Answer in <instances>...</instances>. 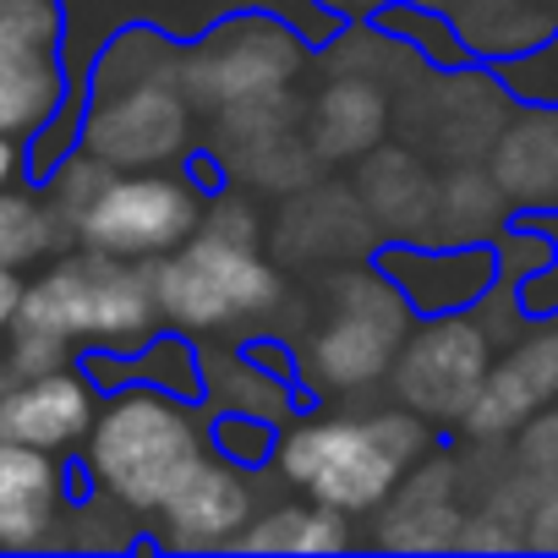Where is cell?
<instances>
[{
	"label": "cell",
	"mask_w": 558,
	"mask_h": 558,
	"mask_svg": "<svg viewBox=\"0 0 558 558\" xmlns=\"http://www.w3.org/2000/svg\"><path fill=\"white\" fill-rule=\"evenodd\" d=\"M427 449V433L416 416L389 411L367 422H307L279 438V471L313 493V504H329L340 514L378 509L400 487L405 465Z\"/></svg>",
	"instance_id": "1"
},
{
	"label": "cell",
	"mask_w": 558,
	"mask_h": 558,
	"mask_svg": "<svg viewBox=\"0 0 558 558\" xmlns=\"http://www.w3.org/2000/svg\"><path fill=\"white\" fill-rule=\"evenodd\" d=\"M88 465L126 509H165V498L203 465V438L175 400L132 389L94 422Z\"/></svg>",
	"instance_id": "2"
},
{
	"label": "cell",
	"mask_w": 558,
	"mask_h": 558,
	"mask_svg": "<svg viewBox=\"0 0 558 558\" xmlns=\"http://www.w3.org/2000/svg\"><path fill=\"white\" fill-rule=\"evenodd\" d=\"M159 302H154V268H137V257H116V252H77L66 263H56L39 286H28L17 324L28 329H50L66 340H137L154 324Z\"/></svg>",
	"instance_id": "3"
},
{
	"label": "cell",
	"mask_w": 558,
	"mask_h": 558,
	"mask_svg": "<svg viewBox=\"0 0 558 558\" xmlns=\"http://www.w3.org/2000/svg\"><path fill=\"white\" fill-rule=\"evenodd\" d=\"M154 302L181 329H219L279 302V274L252 252V241L214 235L197 225L170 257L154 263Z\"/></svg>",
	"instance_id": "4"
},
{
	"label": "cell",
	"mask_w": 558,
	"mask_h": 558,
	"mask_svg": "<svg viewBox=\"0 0 558 558\" xmlns=\"http://www.w3.org/2000/svg\"><path fill=\"white\" fill-rule=\"evenodd\" d=\"M186 143H192V105L186 83L170 66H154L126 88L99 94V105L83 121V148L116 170L170 165Z\"/></svg>",
	"instance_id": "5"
},
{
	"label": "cell",
	"mask_w": 558,
	"mask_h": 558,
	"mask_svg": "<svg viewBox=\"0 0 558 558\" xmlns=\"http://www.w3.org/2000/svg\"><path fill=\"white\" fill-rule=\"evenodd\" d=\"M405 335H411V307L405 291L395 286V274H345L340 313L313 340V367L324 384L367 389L395 367Z\"/></svg>",
	"instance_id": "6"
},
{
	"label": "cell",
	"mask_w": 558,
	"mask_h": 558,
	"mask_svg": "<svg viewBox=\"0 0 558 558\" xmlns=\"http://www.w3.org/2000/svg\"><path fill=\"white\" fill-rule=\"evenodd\" d=\"M296 72H302V39L286 23H268V17L225 23L181 61L186 94H197L203 105H219V110L286 94Z\"/></svg>",
	"instance_id": "7"
},
{
	"label": "cell",
	"mask_w": 558,
	"mask_h": 558,
	"mask_svg": "<svg viewBox=\"0 0 558 558\" xmlns=\"http://www.w3.org/2000/svg\"><path fill=\"white\" fill-rule=\"evenodd\" d=\"M203 203L175 175H110V186L83 208L77 235L116 257H159L197 235Z\"/></svg>",
	"instance_id": "8"
},
{
	"label": "cell",
	"mask_w": 558,
	"mask_h": 558,
	"mask_svg": "<svg viewBox=\"0 0 558 558\" xmlns=\"http://www.w3.org/2000/svg\"><path fill=\"white\" fill-rule=\"evenodd\" d=\"M493 373L487 335L471 318H438L422 335H405L395 356V395L433 422H460Z\"/></svg>",
	"instance_id": "9"
},
{
	"label": "cell",
	"mask_w": 558,
	"mask_h": 558,
	"mask_svg": "<svg viewBox=\"0 0 558 558\" xmlns=\"http://www.w3.org/2000/svg\"><path fill=\"white\" fill-rule=\"evenodd\" d=\"M83 433H94V395L77 373L61 367V373L23 378L17 389H0V438L7 444L61 449Z\"/></svg>",
	"instance_id": "10"
},
{
	"label": "cell",
	"mask_w": 558,
	"mask_h": 558,
	"mask_svg": "<svg viewBox=\"0 0 558 558\" xmlns=\"http://www.w3.org/2000/svg\"><path fill=\"white\" fill-rule=\"evenodd\" d=\"M252 520L246 482L230 465L203 460L170 498H165V536L170 547H230Z\"/></svg>",
	"instance_id": "11"
},
{
	"label": "cell",
	"mask_w": 558,
	"mask_h": 558,
	"mask_svg": "<svg viewBox=\"0 0 558 558\" xmlns=\"http://www.w3.org/2000/svg\"><path fill=\"white\" fill-rule=\"evenodd\" d=\"M362 203L367 214L405 241H433V208H438V181L433 170L405 154V148H373L362 165Z\"/></svg>",
	"instance_id": "12"
},
{
	"label": "cell",
	"mask_w": 558,
	"mask_h": 558,
	"mask_svg": "<svg viewBox=\"0 0 558 558\" xmlns=\"http://www.w3.org/2000/svg\"><path fill=\"white\" fill-rule=\"evenodd\" d=\"M61 509V482L50 449L0 438V547H34L50 536Z\"/></svg>",
	"instance_id": "13"
},
{
	"label": "cell",
	"mask_w": 558,
	"mask_h": 558,
	"mask_svg": "<svg viewBox=\"0 0 558 558\" xmlns=\"http://www.w3.org/2000/svg\"><path fill=\"white\" fill-rule=\"evenodd\" d=\"M460 520H465V514L454 509V465H449V460H433V465H422L405 487L389 493L378 542H384V547H411V553L454 547Z\"/></svg>",
	"instance_id": "14"
},
{
	"label": "cell",
	"mask_w": 558,
	"mask_h": 558,
	"mask_svg": "<svg viewBox=\"0 0 558 558\" xmlns=\"http://www.w3.org/2000/svg\"><path fill=\"white\" fill-rule=\"evenodd\" d=\"M373 225L378 219L367 214L362 192L324 186V192H307V197L286 203L279 246L296 252V257H345V252H362L373 241Z\"/></svg>",
	"instance_id": "15"
},
{
	"label": "cell",
	"mask_w": 558,
	"mask_h": 558,
	"mask_svg": "<svg viewBox=\"0 0 558 558\" xmlns=\"http://www.w3.org/2000/svg\"><path fill=\"white\" fill-rule=\"evenodd\" d=\"M389 132V99L373 77H335L313 110V148L324 165H340V159H362L384 143Z\"/></svg>",
	"instance_id": "16"
},
{
	"label": "cell",
	"mask_w": 558,
	"mask_h": 558,
	"mask_svg": "<svg viewBox=\"0 0 558 558\" xmlns=\"http://www.w3.org/2000/svg\"><path fill=\"white\" fill-rule=\"evenodd\" d=\"M395 286L405 296H416L422 307H460L471 296H482V286L493 279V257L487 252H465V246H400L384 257Z\"/></svg>",
	"instance_id": "17"
},
{
	"label": "cell",
	"mask_w": 558,
	"mask_h": 558,
	"mask_svg": "<svg viewBox=\"0 0 558 558\" xmlns=\"http://www.w3.org/2000/svg\"><path fill=\"white\" fill-rule=\"evenodd\" d=\"M493 175L514 203H553L558 197V110H531L498 132Z\"/></svg>",
	"instance_id": "18"
},
{
	"label": "cell",
	"mask_w": 558,
	"mask_h": 558,
	"mask_svg": "<svg viewBox=\"0 0 558 558\" xmlns=\"http://www.w3.org/2000/svg\"><path fill=\"white\" fill-rule=\"evenodd\" d=\"M61 94H66V77H61V61L50 50L7 56L0 61V132L7 137L39 132L56 116Z\"/></svg>",
	"instance_id": "19"
},
{
	"label": "cell",
	"mask_w": 558,
	"mask_h": 558,
	"mask_svg": "<svg viewBox=\"0 0 558 558\" xmlns=\"http://www.w3.org/2000/svg\"><path fill=\"white\" fill-rule=\"evenodd\" d=\"M504 203L509 192L498 186L493 170H476L471 159L438 181V208H433V241L444 246H471L482 241L498 219H504Z\"/></svg>",
	"instance_id": "20"
},
{
	"label": "cell",
	"mask_w": 558,
	"mask_h": 558,
	"mask_svg": "<svg viewBox=\"0 0 558 558\" xmlns=\"http://www.w3.org/2000/svg\"><path fill=\"white\" fill-rule=\"evenodd\" d=\"M235 547H246V553H335V547H345V525H340V509H329V504H313V509L286 504V509L263 514L257 525H246L235 536Z\"/></svg>",
	"instance_id": "21"
},
{
	"label": "cell",
	"mask_w": 558,
	"mask_h": 558,
	"mask_svg": "<svg viewBox=\"0 0 558 558\" xmlns=\"http://www.w3.org/2000/svg\"><path fill=\"white\" fill-rule=\"evenodd\" d=\"M536 405H542V389L525 378V367L509 356V362H498L487 378H482V389H476V400H471V411L460 416L465 422V433L471 438H504V433H520L531 416H536Z\"/></svg>",
	"instance_id": "22"
},
{
	"label": "cell",
	"mask_w": 558,
	"mask_h": 558,
	"mask_svg": "<svg viewBox=\"0 0 558 558\" xmlns=\"http://www.w3.org/2000/svg\"><path fill=\"white\" fill-rule=\"evenodd\" d=\"M230 165H235V175L241 181H252V186H268V192H302L313 175H318V148H313V137L302 143L296 132H279V137H263V143H252V148H235V154H225Z\"/></svg>",
	"instance_id": "23"
},
{
	"label": "cell",
	"mask_w": 558,
	"mask_h": 558,
	"mask_svg": "<svg viewBox=\"0 0 558 558\" xmlns=\"http://www.w3.org/2000/svg\"><path fill=\"white\" fill-rule=\"evenodd\" d=\"M438 99H444V121H427L438 154H449V159H471L487 137H498L504 110H498V99H493L482 83H454V88H444Z\"/></svg>",
	"instance_id": "24"
},
{
	"label": "cell",
	"mask_w": 558,
	"mask_h": 558,
	"mask_svg": "<svg viewBox=\"0 0 558 558\" xmlns=\"http://www.w3.org/2000/svg\"><path fill=\"white\" fill-rule=\"evenodd\" d=\"M61 241V214L34 203V197H7L0 192V263H34L45 252H56Z\"/></svg>",
	"instance_id": "25"
},
{
	"label": "cell",
	"mask_w": 558,
	"mask_h": 558,
	"mask_svg": "<svg viewBox=\"0 0 558 558\" xmlns=\"http://www.w3.org/2000/svg\"><path fill=\"white\" fill-rule=\"evenodd\" d=\"M61 7L56 0H0V61L23 50H56Z\"/></svg>",
	"instance_id": "26"
},
{
	"label": "cell",
	"mask_w": 558,
	"mask_h": 558,
	"mask_svg": "<svg viewBox=\"0 0 558 558\" xmlns=\"http://www.w3.org/2000/svg\"><path fill=\"white\" fill-rule=\"evenodd\" d=\"M110 175H116V165H105L99 154H88V148H83V154H77V159H66V165H61V175H56V208L77 225V219H83V208L110 186Z\"/></svg>",
	"instance_id": "27"
},
{
	"label": "cell",
	"mask_w": 558,
	"mask_h": 558,
	"mask_svg": "<svg viewBox=\"0 0 558 558\" xmlns=\"http://www.w3.org/2000/svg\"><path fill=\"white\" fill-rule=\"evenodd\" d=\"M514 465H520L525 476H536L547 493L558 487V411H542V416L525 422L520 449H514Z\"/></svg>",
	"instance_id": "28"
},
{
	"label": "cell",
	"mask_w": 558,
	"mask_h": 558,
	"mask_svg": "<svg viewBox=\"0 0 558 558\" xmlns=\"http://www.w3.org/2000/svg\"><path fill=\"white\" fill-rule=\"evenodd\" d=\"M61 362H66V335H50V329H28V324H17V340H12V373H17V378L61 373Z\"/></svg>",
	"instance_id": "29"
},
{
	"label": "cell",
	"mask_w": 558,
	"mask_h": 558,
	"mask_svg": "<svg viewBox=\"0 0 558 558\" xmlns=\"http://www.w3.org/2000/svg\"><path fill=\"white\" fill-rule=\"evenodd\" d=\"M514 362L525 367V378L542 389V400H558V335H536L514 351Z\"/></svg>",
	"instance_id": "30"
},
{
	"label": "cell",
	"mask_w": 558,
	"mask_h": 558,
	"mask_svg": "<svg viewBox=\"0 0 558 558\" xmlns=\"http://www.w3.org/2000/svg\"><path fill=\"white\" fill-rule=\"evenodd\" d=\"M454 547H465V553H482V547H520V536H514L498 514H471V520H460Z\"/></svg>",
	"instance_id": "31"
},
{
	"label": "cell",
	"mask_w": 558,
	"mask_h": 558,
	"mask_svg": "<svg viewBox=\"0 0 558 558\" xmlns=\"http://www.w3.org/2000/svg\"><path fill=\"white\" fill-rule=\"evenodd\" d=\"M525 547H536V553H558V487L542 498V509L531 514V525H525Z\"/></svg>",
	"instance_id": "32"
},
{
	"label": "cell",
	"mask_w": 558,
	"mask_h": 558,
	"mask_svg": "<svg viewBox=\"0 0 558 558\" xmlns=\"http://www.w3.org/2000/svg\"><path fill=\"white\" fill-rule=\"evenodd\" d=\"M23 296H28V286L17 279V263H0V329H12V324H17Z\"/></svg>",
	"instance_id": "33"
},
{
	"label": "cell",
	"mask_w": 558,
	"mask_h": 558,
	"mask_svg": "<svg viewBox=\"0 0 558 558\" xmlns=\"http://www.w3.org/2000/svg\"><path fill=\"white\" fill-rule=\"evenodd\" d=\"M318 7H329V12H345V17H362V12H378V7H389V0H318Z\"/></svg>",
	"instance_id": "34"
},
{
	"label": "cell",
	"mask_w": 558,
	"mask_h": 558,
	"mask_svg": "<svg viewBox=\"0 0 558 558\" xmlns=\"http://www.w3.org/2000/svg\"><path fill=\"white\" fill-rule=\"evenodd\" d=\"M12 170H17V148H12V137H7V132H0V192H7Z\"/></svg>",
	"instance_id": "35"
}]
</instances>
